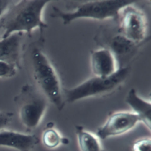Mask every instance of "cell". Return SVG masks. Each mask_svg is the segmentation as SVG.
I'll return each instance as SVG.
<instances>
[{"instance_id": "6da1fadb", "label": "cell", "mask_w": 151, "mask_h": 151, "mask_svg": "<svg viewBox=\"0 0 151 151\" xmlns=\"http://www.w3.org/2000/svg\"><path fill=\"white\" fill-rule=\"evenodd\" d=\"M50 2V0L16 1L2 17V38L18 33L30 35L37 28L42 38L44 30L48 27L42 18V11Z\"/></svg>"}, {"instance_id": "7a4b0ae2", "label": "cell", "mask_w": 151, "mask_h": 151, "mask_svg": "<svg viewBox=\"0 0 151 151\" xmlns=\"http://www.w3.org/2000/svg\"><path fill=\"white\" fill-rule=\"evenodd\" d=\"M33 44L29 52V60L32 76L35 86L44 95L50 102L61 111L65 105L64 88L57 72L52 63L40 47Z\"/></svg>"}, {"instance_id": "3957f363", "label": "cell", "mask_w": 151, "mask_h": 151, "mask_svg": "<svg viewBox=\"0 0 151 151\" xmlns=\"http://www.w3.org/2000/svg\"><path fill=\"white\" fill-rule=\"evenodd\" d=\"M136 2V1L134 0L90 1L77 5L75 9L69 11L53 7L50 16L61 20L65 25L81 18L99 21L112 19L117 22L121 9L128 5Z\"/></svg>"}, {"instance_id": "277c9868", "label": "cell", "mask_w": 151, "mask_h": 151, "mask_svg": "<svg viewBox=\"0 0 151 151\" xmlns=\"http://www.w3.org/2000/svg\"><path fill=\"white\" fill-rule=\"evenodd\" d=\"M130 72L128 66L119 68L112 75L101 78L93 76L70 89H64L66 102L73 103L83 99L111 94L119 89L126 81Z\"/></svg>"}, {"instance_id": "5b68a950", "label": "cell", "mask_w": 151, "mask_h": 151, "mask_svg": "<svg viewBox=\"0 0 151 151\" xmlns=\"http://www.w3.org/2000/svg\"><path fill=\"white\" fill-rule=\"evenodd\" d=\"M18 115L22 125L28 130L37 128L47 110L48 99L34 85H24L17 97Z\"/></svg>"}, {"instance_id": "8992f818", "label": "cell", "mask_w": 151, "mask_h": 151, "mask_svg": "<svg viewBox=\"0 0 151 151\" xmlns=\"http://www.w3.org/2000/svg\"><path fill=\"white\" fill-rule=\"evenodd\" d=\"M117 23L119 31L130 41L141 44L146 37L147 20L145 14L134 4L123 8Z\"/></svg>"}, {"instance_id": "52a82bcc", "label": "cell", "mask_w": 151, "mask_h": 151, "mask_svg": "<svg viewBox=\"0 0 151 151\" xmlns=\"http://www.w3.org/2000/svg\"><path fill=\"white\" fill-rule=\"evenodd\" d=\"M140 122L139 116L132 111L114 112L97 130L96 135L101 140L120 136L134 128Z\"/></svg>"}, {"instance_id": "ba28073f", "label": "cell", "mask_w": 151, "mask_h": 151, "mask_svg": "<svg viewBox=\"0 0 151 151\" xmlns=\"http://www.w3.org/2000/svg\"><path fill=\"white\" fill-rule=\"evenodd\" d=\"M106 38L103 42L105 46L103 47L109 49L114 54L119 68L126 66L125 63L127 59L134 54L140 45L127 38L118 29L117 32L106 36Z\"/></svg>"}, {"instance_id": "9c48e42d", "label": "cell", "mask_w": 151, "mask_h": 151, "mask_svg": "<svg viewBox=\"0 0 151 151\" xmlns=\"http://www.w3.org/2000/svg\"><path fill=\"white\" fill-rule=\"evenodd\" d=\"M90 66L94 76L101 78L109 77L119 69L114 54L104 47L95 50L91 53Z\"/></svg>"}, {"instance_id": "30bf717a", "label": "cell", "mask_w": 151, "mask_h": 151, "mask_svg": "<svg viewBox=\"0 0 151 151\" xmlns=\"http://www.w3.org/2000/svg\"><path fill=\"white\" fill-rule=\"evenodd\" d=\"M39 143V139L33 134L23 133L12 130H0V146L18 151H31Z\"/></svg>"}, {"instance_id": "8fae6325", "label": "cell", "mask_w": 151, "mask_h": 151, "mask_svg": "<svg viewBox=\"0 0 151 151\" xmlns=\"http://www.w3.org/2000/svg\"><path fill=\"white\" fill-rule=\"evenodd\" d=\"M23 33H14L0 39V60L20 66L22 37Z\"/></svg>"}, {"instance_id": "7c38bea8", "label": "cell", "mask_w": 151, "mask_h": 151, "mask_svg": "<svg viewBox=\"0 0 151 151\" xmlns=\"http://www.w3.org/2000/svg\"><path fill=\"white\" fill-rule=\"evenodd\" d=\"M127 104L132 108V112L137 114L147 129L150 131L151 102L141 98L134 88H131L125 98Z\"/></svg>"}, {"instance_id": "4fadbf2b", "label": "cell", "mask_w": 151, "mask_h": 151, "mask_svg": "<svg viewBox=\"0 0 151 151\" xmlns=\"http://www.w3.org/2000/svg\"><path fill=\"white\" fill-rule=\"evenodd\" d=\"M75 131L80 151H104L96 134L86 130L80 125L75 126Z\"/></svg>"}, {"instance_id": "5bb4252c", "label": "cell", "mask_w": 151, "mask_h": 151, "mask_svg": "<svg viewBox=\"0 0 151 151\" xmlns=\"http://www.w3.org/2000/svg\"><path fill=\"white\" fill-rule=\"evenodd\" d=\"M41 142L43 145L49 149H55L61 144H67L68 142L54 127L52 122L49 123L44 130L41 135Z\"/></svg>"}, {"instance_id": "9a60e30c", "label": "cell", "mask_w": 151, "mask_h": 151, "mask_svg": "<svg viewBox=\"0 0 151 151\" xmlns=\"http://www.w3.org/2000/svg\"><path fill=\"white\" fill-rule=\"evenodd\" d=\"M18 68L14 64L0 60V78H10L14 76Z\"/></svg>"}, {"instance_id": "2e32d148", "label": "cell", "mask_w": 151, "mask_h": 151, "mask_svg": "<svg viewBox=\"0 0 151 151\" xmlns=\"http://www.w3.org/2000/svg\"><path fill=\"white\" fill-rule=\"evenodd\" d=\"M132 151H151V139L143 137L136 140L132 145Z\"/></svg>"}, {"instance_id": "e0dca14e", "label": "cell", "mask_w": 151, "mask_h": 151, "mask_svg": "<svg viewBox=\"0 0 151 151\" xmlns=\"http://www.w3.org/2000/svg\"><path fill=\"white\" fill-rule=\"evenodd\" d=\"M15 2L16 1L0 0V19L2 18Z\"/></svg>"}, {"instance_id": "ac0fdd59", "label": "cell", "mask_w": 151, "mask_h": 151, "mask_svg": "<svg viewBox=\"0 0 151 151\" xmlns=\"http://www.w3.org/2000/svg\"><path fill=\"white\" fill-rule=\"evenodd\" d=\"M12 114L8 112L0 111V130L4 129L12 119Z\"/></svg>"}, {"instance_id": "d6986e66", "label": "cell", "mask_w": 151, "mask_h": 151, "mask_svg": "<svg viewBox=\"0 0 151 151\" xmlns=\"http://www.w3.org/2000/svg\"><path fill=\"white\" fill-rule=\"evenodd\" d=\"M2 38V33H1V31H0V39H1Z\"/></svg>"}]
</instances>
